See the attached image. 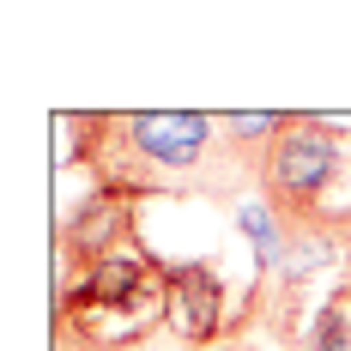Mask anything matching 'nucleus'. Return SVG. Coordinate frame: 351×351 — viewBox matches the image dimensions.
Segmentation results:
<instances>
[{
    "mask_svg": "<svg viewBox=\"0 0 351 351\" xmlns=\"http://www.w3.org/2000/svg\"><path fill=\"white\" fill-rule=\"evenodd\" d=\"M73 164L97 194H224L237 170L218 121L200 109H134V115H73Z\"/></svg>",
    "mask_w": 351,
    "mask_h": 351,
    "instance_id": "1",
    "label": "nucleus"
},
{
    "mask_svg": "<svg viewBox=\"0 0 351 351\" xmlns=\"http://www.w3.org/2000/svg\"><path fill=\"white\" fill-rule=\"evenodd\" d=\"M61 351H140L170 327V285L164 261L145 243L115 248L104 261L79 267L55 297Z\"/></svg>",
    "mask_w": 351,
    "mask_h": 351,
    "instance_id": "2",
    "label": "nucleus"
},
{
    "mask_svg": "<svg viewBox=\"0 0 351 351\" xmlns=\"http://www.w3.org/2000/svg\"><path fill=\"white\" fill-rule=\"evenodd\" d=\"M346 128L351 121H327V115H297L285 128V140L273 145L267 170H261V194L273 200L291 230H309V224H346L333 194L346 182Z\"/></svg>",
    "mask_w": 351,
    "mask_h": 351,
    "instance_id": "3",
    "label": "nucleus"
},
{
    "mask_svg": "<svg viewBox=\"0 0 351 351\" xmlns=\"http://www.w3.org/2000/svg\"><path fill=\"white\" fill-rule=\"evenodd\" d=\"M164 285H170V327L188 351L212 346L230 327V285L218 261H164Z\"/></svg>",
    "mask_w": 351,
    "mask_h": 351,
    "instance_id": "4",
    "label": "nucleus"
},
{
    "mask_svg": "<svg viewBox=\"0 0 351 351\" xmlns=\"http://www.w3.org/2000/svg\"><path fill=\"white\" fill-rule=\"evenodd\" d=\"M134 243H140L134 237V200H121V194H97L91 188L61 218V261H73V273L115 254V248H134Z\"/></svg>",
    "mask_w": 351,
    "mask_h": 351,
    "instance_id": "5",
    "label": "nucleus"
},
{
    "mask_svg": "<svg viewBox=\"0 0 351 351\" xmlns=\"http://www.w3.org/2000/svg\"><path fill=\"white\" fill-rule=\"evenodd\" d=\"M237 230H243L248 248H254V285L267 291V279L279 273L285 248H291V224L273 212V200H267V194H254V200H243V206H237Z\"/></svg>",
    "mask_w": 351,
    "mask_h": 351,
    "instance_id": "6",
    "label": "nucleus"
},
{
    "mask_svg": "<svg viewBox=\"0 0 351 351\" xmlns=\"http://www.w3.org/2000/svg\"><path fill=\"white\" fill-rule=\"evenodd\" d=\"M218 351H267V346H254V339H243V346H218Z\"/></svg>",
    "mask_w": 351,
    "mask_h": 351,
    "instance_id": "7",
    "label": "nucleus"
}]
</instances>
